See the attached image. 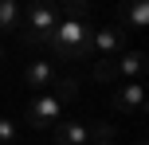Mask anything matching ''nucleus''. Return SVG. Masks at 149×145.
Instances as JSON below:
<instances>
[{"instance_id": "nucleus-13", "label": "nucleus", "mask_w": 149, "mask_h": 145, "mask_svg": "<svg viewBox=\"0 0 149 145\" xmlns=\"http://www.w3.org/2000/svg\"><path fill=\"white\" fill-rule=\"evenodd\" d=\"M86 133H90L94 141H114L118 126H110V122H94V126H86Z\"/></svg>"}, {"instance_id": "nucleus-7", "label": "nucleus", "mask_w": 149, "mask_h": 145, "mask_svg": "<svg viewBox=\"0 0 149 145\" xmlns=\"http://www.w3.org/2000/svg\"><path fill=\"white\" fill-rule=\"evenodd\" d=\"M24 83H28L31 90H43V86H51V83H55V67H51V59H31V63H28V71H24Z\"/></svg>"}, {"instance_id": "nucleus-15", "label": "nucleus", "mask_w": 149, "mask_h": 145, "mask_svg": "<svg viewBox=\"0 0 149 145\" xmlns=\"http://www.w3.org/2000/svg\"><path fill=\"white\" fill-rule=\"evenodd\" d=\"M94 145H114V141H94Z\"/></svg>"}, {"instance_id": "nucleus-9", "label": "nucleus", "mask_w": 149, "mask_h": 145, "mask_svg": "<svg viewBox=\"0 0 149 145\" xmlns=\"http://www.w3.org/2000/svg\"><path fill=\"white\" fill-rule=\"evenodd\" d=\"M114 71L126 75V78H137V75L145 71V55H141V51H122L118 59H114Z\"/></svg>"}, {"instance_id": "nucleus-5", "label": "nucleus", "mask_w": 149, "mask_h": 145, "mask_svg": "<svg viewBox=\"0 0 149 145\" xmlns=\"http://www.w3.org/2000/svg\"><path fill=\"white\" fill-rule=\"evenodd\" d=\"M114 110H122V114H137V110H145V86L141 83H126L118 86V94L110 98Z\"/></svg>"}, {"instance_id": "nucleus-14", "label": "nucleus", "mask_w": 149, "mask_h": 145, "mask_svg": "<svg viewBox=\"0 0 149 145\" xmlns=\"http://www.w3.org/2000/svg\"><path fill=\"white\" fill-rule=\"evenodd\" d=\"M16 133H20V126L8 122V118H0V145H12V141H16Z\"/></svg>"}, {"instance_id": "nucleus-10", "label": "nucleus", "mask_w": 149, "mask_h": 145, "mask_svg": "<svg viewBox=\"0 0 149 145\" xmlns=\"http://www.w3.org/2000/svg\"><path fill=\"white\" fill-rule=\"evenodd\" d=\"M20 20H24L20 4H16V0H0V31H16Z\"/></svg>"}, {"instance_id": "nucleus-2", "label": "nucleus", "mask_w": 149, "mask_h": 145, "mask_svg": "<svg viewBox=\"0 0 149 145\" xmlns=\"http://www.w3.org/2000/svg\"><path fill=\"white\" fill-rule=\"evenodd\" d=\"M55 24H59V8H55V4H31L28 12H24L20 39L28 47H39V43H47V35L55 31Z\"/></svg>"}, {"instance_id": "nucleus-4", "label": "nucleus", "mask_w": 149, "mask_h": 145, "mask_svg": "<svg viewBox=\"0 0 149 145\" xmlns=\"http://www.w3.org/2000/svg\"><path fill=\"white\" fill-rule=\"evenodd\" d=\"M90 47H94L98 55H106V59H114V55L126 47V31H122L118 24H110V28H98L94 35H90Z\"/></svg>"}, {"instance_id": "nucleus-17", "label": "nucleus", "mask_w": 149, "mask_h": 145, "mask_svg": "<svg viewBox=\"0 0 149 145\" xmlns=\"http://www.w3.org/2000/svg\"><path fill=\"white\" fill-rule=\"evenodd\" d=\"M137 145H145V141H137Z\"/></svg>"}, {"instance_id": "nucleus-16", "label": "nucleus", "mask_w": 149, "mask_h": 145, "mask_svg": "<svg viewBox=\"0 0 149 145\" xmlns=\"http://www.w3.org/2000/svg\"><path fill=\"white\" fill-rule=\"evenodd\" d=\"M0 63H4V47H0Z\"/></svg>"}, {"instance_id": "nucleus-3", "label": "nucleus", "mask_w": 149, "mask_h": 145, "mask_svg": "<svg viewBox=\"0 0 149 145\" xmlns=\"http://www.w3.org/2000/svg\"><path fill=\"white\" fill-rule=\"evenodd\" d=\"M59 110H63V102L55 98V94H39L36 102H28V126L31 130H47V126H55L59 122Z\"/></svg>"}, {"instance_id": "nucleus-6", "label": "nucleus", "mask_w": 149, "mask_h": 145, "mask_svg": "<svg viewBox=\"0 0 149 145\" xmlns=\"http://www.w3.org/2000/svg\"><path fill=\"white\" fill-rule=\"evenodd\" d=\"M118 28L126 31V28H134V31H145L149 28V8L141 4V0H134V4H118Z\"/></svg>"}, {"instance_id": "nucleus-1", "label": "nucleus", "mask_w": 149, "mask_h": 145, "mask_svg": "<svg viewBox=\"0 0 149 145\" xmlns=\"http://www.w3.org/2000/svg\"><path fill=\"white\" fill-rule=\"evenodd\" d=\"M90 35H94L90 20L59 16L55 31L47 35V47H51V55H55V59H74V63H86L90 55H94V47H90Z\"/></svg>"}, {"instance_id": "nucleus-8", "label": "nucleus", "mask_w": 149, "mask_h": 145, "mask_svg": "<svg viewBox=\"0 0 149 145\" xmlns=\"http://www.w3.org/2000/svg\"><path fill=\"white\" fill-rule=\"evenodd\" d=\"M55 141L59 145H86V122H55Z\"/></svg>"}, {"instance_id": "nucleus-12", "label": "nucleus", "mask_w": 149, "mask_h": 145, "mask_svg": "<svg viewBox=\"0 0 149 145\" xmlns=\"http://www.w3.org/2000/svg\"><path fill=\"white\" fill-rule=\"evenodd\" d=\"M74 94H79V78H59V83H55V98H59V102H71L74 98Z\"/></svg>"}, {"instance_id": "nucleus-11", "label": "nucleus", "mask_w": 149, "mask_h": 145, "mask_svg": "<svg viewBox=\"0 0 149 145\" xmlns=\"http://www.w3.org/2000/svg\"><path fill=\"white\" fill-rule=\"evenodd\" d=\"M114 59H118V55H114ZM114 59H106V55H98V59H94V83H110V78H118Z\"/></svg>"}]
</instances>
